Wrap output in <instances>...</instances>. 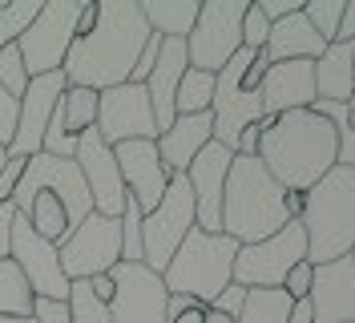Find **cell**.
I'll list each match as a JSON object with an SVG mask.
<instances>
[{
	"label": "cell",
	"mask_w": 355,
	"mask_h": 323,
	"mask_svg": "<svg viewBox=\"0 0 355 323\" xmlns=\"http://www.w3.org/2000/svg\"><path fill=\"white\" fill-rule=\"evenodd\" d=\"M190 311H206V307L194 303L190 295H170V299H166V320H170V323L182 320V315H190Z\"/></svg>",
	"instance_id": "cell-43"
},
{
	"label": "cell",
	"mask_w": 355,
	"mask_h": 323,
	"mask_svg": "<svg viewBox=\"0 0 355 323\" xmlns=\"http://www.w3.org/2000/svg\"><path fill=\"white\" fill-rule=\"evenodd\" d=\"M57 109H61V122H65V133H73V138H81L85 129H93V126H97V93H93V89L69 85L65 93H61V101H57Z\"/></svg>",
	"instance_id": "cell-26"
},
{
	"label": "cell",
	"mask_w": 355,
	"mask_h": 323,
	"mask_svg": "<svg viewBox=\"0 0 355 323\" xmlns=\"http://www.w3.org/2000/svg\"><path fill=\"white\" fill-rule=\"evenodd\" d=\"M113 299H110V323H170L166 320V283L141 263H117L110 271Z\"/></svg>",
	"instance_id": "cell-14"
},
{
	"label": "cell",
	"mask_w": 355,
	"mask_h": 323,
	"mask_svg": "<svg viewBox=\"0 0 355 323\" xmlns=\"http://www.w3.org/2000/svg\"><path fill=\"white\" fill-rule=\"evenodd\" d=\"M0 85L8 89L17 101H21L24 89H28V73H24V61H21V49L17 44L0 49Z\"/></svg>",
	"instance_id": "cell-33"
},
{
	"label": "cell",
	"mask_w": 355,
	"mask_h": 323,
	"mask_svg": "<svg viewBox=\"0 0 355 323\" xmlns=\"http://www.w3.org/2000/svg\"><path fill=\"white\" fill-rule=\"evenodd\" d=\"M113 162L121 174V186L141 206V215H154V206L166 194V182H170V174L157 158V146L154 142H121L113 146Z\"/></svg>",
	"instance_id": "cell-18"
},
{
	"label": "cell",
	"mask_w": 355,
	"mask_h": 323,
	"mask_svg": "<svg viewBox=\"0 0 355 323\" xmlns=\"http://www.w3.org/2000/svg\"><path fill=\"white\" fill-rule=\"evenodd\" d=\"M287 222V190L266 174L259 158L234 154L226 190H222V235L234 238L239 247H250V242H263L275 231H283Z\"/></svg>",
	"instance_id": "cell-3"
},
{
	"label": "cell",
	"mask_w": 355,
	"mask_h": 323,
	"mask_svg": "<svg viewBox=\"0 0 355 323\" xmlns=\"http://www.w3.org/2000/svg\"><path fill=\"white\" fill-rule=\"evenodd\" d=\"M0 323H33V315H28V320H17V315H0Z\"/></svg>",
	"instance_id": "cell-49"
},
{
	"label": "cell",
	"mask_w": 355,
	"mask_h": 323,
	"mask_svg": "<svg viewBox=\"0 0 355 323\" xmlns=\"http://www.w3.org/2000/svg\"><path fill=\"white\" fill-rule=\"evenodd\" d=\"M57 258H61V271H65L69 283L110 275L121 263V226H117V218L89 215L85 222H77L69 231V238L57 247Z\"/></svg>",
	"instance_id": "cell-11"
},
{
	"label": "cell",
	"mask_w": 355,
	"mask_h": 323,
	"mask_svg": "<svg viewBox=\"0 0 355 323\" xmlns=\"http://www.w3.org/2000/svg\"><path fill=\"white\" fill-rule=\"evenodd\" d=\"M254 61V53H234L230 61L214 73V97H210V122H214V142L234 150L239 146V133L254 122H263V101H259V89H246L243 77Z\"/></svg>",
	"instance_id": "cell-8"
},
{
	"label": "cell",
	"mask_w": 355,
	"mask_h": 323,
	"mask_svg": "<svg viewBox=\"0 0 355 323\" xmlns=\"http://www.w3.org/2000/svg\"><path fill=\"white\" fill-rule=\"evenodd\" d=\"M243 17L246 0H206L198 8V21L186 37L190 69L218 73L234 53H243Z\"/></svg>",
	"instance_id": "cell-10"
},
{
	"label": "cell",
	"mask_w": 355,
	"mask_h": 323,
	"mask_svg": "<svg viewBox=\"0 0 355 323\" xmlns=\"http://www.w3.org/2000/svg\"><path fill=\"white\" fill-rule=\"evenodd\" d=\"M77 13H81V0H44L33 24L21 33L17 49H21L28 81L44 77V73H57L65 65L69 49L77 41Z\"/></svg>",
	"instance_id": "cell-7"
},
{
	"label": "cell",
	"mask_w": 355,
	"mask_h": 323,
	"mask_svg": "<svg viewBox=\"0 0 355 323\" xmlns=\"http://www.w3.org/2000/svg\"><path fill=\"white\" fill-rule=\"evenodd\" d=\"M33 323H69V303L33 299Z\"/></svg>",
	"instance_id": "cell-39"
},
{
	"label": "cell",
	"mask_w": 355,
	"mask_h": 323,
	"mask_svg": "<svg viewBox=\"0 0 355 323\" xmlns=\"http://www.w3.org/2000/svg\"><path fill=\"white\" fill-rule=\"evenodd\" d=\"M17 113H21V101L0 85V146L12 142V133H17Z\"/></svg>",
	"instance_id": "cell-36"
},
{
	"label": "cell",
	"mask_w": 355,
	"mask_h": 323,
	"mask_svg": "<svg viewBox=\"0 0 355 323\" xmlns=\"http://www.w3.org/2000/svg\"><path fill=\"white\" fill-rule=\"evenodd\" d=\"M210 97H214V73L186 69L182 81H178L174 109L178 113H210Z\"/></svg>",
	"instance_id": "cell-28"
},
{
	"label": "cell",
	"mask_w": 355,
	"mask_h": 323,
	"mask_svg": "<svg viewBox=\"0 0 355 323\" xmlns=\"http://www.w3.org/2000/svg\"><path fill=\"white\" fill-rule=\"evenodd\" d=\"M347 126L355 129V93H352V97H347Z\"/></svg>",
	"instance_id": "cell-47"
},
{
	"label": "cell",
	"mask_w": 355,
	"mask_h": 323,
	"mask_svg": "<svg viewBox=\"0 0 355 323\" xmlns=\"http://www.w3.org/2000/svg\"><path fill=\"white\" fill-rule=\"evenodd\" d=\"M323 49L327 44L319 41V33L307 24V17H303V8L299 13H291L287 21L270 24V37H266L263 44V57L266 65H279V61H319L323 57Z\"/></svg>",
	"instance_id": "cell-22"
},
{
	"label": "cell",
	"mask_w": 355,
	"mask_h": 323,
	"mask_svg": "<svg viewBox=\"0 0 355 323\" xmlns=\"http://www.w3.org/2000/svg\"><path fill=\"white\" fill-rule=\"evenodd\" d=\"M243 303H246V287H239V283H226V287H222V295L210 303V311H218V315H226V320H239Z\"/></svg>",
	"instance_id": "cell-37"
},
{
	"label": "cell",
	"mask_w": 355,
	"mask_h": 323,
	"mask_svg": "<svg viewBox=\"0 0 355 323\" xmlns=\"http://www.w3.org/2000/svg\"><path fill=\"white\" fill-rule=\"evenodd\" d=\"M41 13L37 0H17V4H0V49L21 41V33L33 24V17Z\"/></svg>",
	"instance_id": "cell-30"
},
{
	"label": "cell",
	"mask_w": 355,
	"mask_h": 323,
	"mask_svg": "<svg viewBox=\"0 0 355 323\" xmlns=\"http://www.w3.org/2000/svg\"><path fill=\"white\" fill-rule=\"evenodd\" d=\"M355 93V44L331 41L315 61V101H347Z\"/></svg>",
	"instance_id": "cell-23"
},
{
	"label": "cell",
	"mask_w": 355,
	"mask_h": 323,
	"mask_svg": "<svg viewBox=\"0 0 355 323\" xmlns=\"http://www.w3.org/2000/svg\"><path fill=\"white\" fill-rule=\"evenodd\" d=\"M146 37H150V24L141 17L137 0H97V21L73 41L61 73L69 85L93 89V93L125 85Z\"/></svg>",
	"instance_id": "cell-1"
},
{
	"label": "cell",
	"mask_w": 355,
	"mask_h": 323,
	"mask_svg": "<svg viewBox=\"0 0 355 323\" xmlns=\"http://www.w3.org/2000/svg\"><path fill=\"white\" fill-rule=\"evenodd\" d=\"M266 37H270V24H266V17L254 8V4H246V17H243V49H246V53H263Z\"/></svg>",
	"instance_id": "cell-34"
},
{
	"label": "cell",
	"mask_w": 355,
	"mask_h": 323,
	"mask_svg": "<svg viewBox=\"0 0 355 323\" xmlns=\"http://www.w3.org/2000/svg\"><path fill=\"white\" fill-rule=\"evenodd\" d=\"M335 150H339L335 129L323 117H315L311 109H295L283 117H266L254 158L283 190L307 194L323 174L335 170Z\"/></svg>",
	"instance_id": "cell-2"
},
{
	"label": "cell",
	"mask_w": 355,
	"mask_h": 323,
	"mask_svg": "<svg viewBox=\"0 0 355 323\" xmlns=\"http://www.w3.org/2000/svg\"><path fill=\"white\" fill-rule=\"evenodd\" d=\"M291 307H295V303L287 299L283 287H250L234 323H287Z\"/></svg>",
	"instance_id": "cell-25"
},
{
	"label": "cell",
	"mask_w": 355,
	"mask_h": 323,
	"mask_svg": "<svg viewBox=\"0 0 355 323\" xmlns=\"http://www.w3.org/2000/svg\"><path fill=\"white\" fill-rule=\"evenodd\" d=\"M85 283H89V291H93V299L110 307V299H113V279L110 275H93V279H85Z\"/></svg>",
	"instance_id": "cell-45"
},
{
	"label": "cell",
	"mask_w": 355,
	"mask_h": 323,
	"mask_svg": "<svg viewBox=\"0 0 355 323\" xmlns=\"http://www.w3.org/2000/svg\"><path fill=\"white\" fill-rule=\"evenodd\" d=\"M194 222V194L186 174H170L166 194L154 206V215H141V267H150L154 275H162L170 267L174 251L182 247V238L190 235Z\"/></svg>",
	"instance_id": "cell-6"
},
{
	"label": "cell",
	"mask_w": 355,
	"mask_h": 323,
	"mask_svg": "<svg viewBox=\"0 0 355 323\" xmlns=\"http://www.w3.org/2000/svg\"><path fill=\"white\" fill-rule=\"evenodd\" d=\"M307 307H311V323H355V263H352V255L315 267Z\"/></svg>",
	"instance_id": "cell-19"
},
{
	"label": "cell",
	"mask_w": 355,
	"mask_h": 323,
	"mask_svg": "<svg viewBox=\"0 0 355 323\" xmlns=\"http://www.w3.org/2000/svg\"><path fill=\"white\" fill-rule=\"evenodd\" d=\"M303 235H307V263H335L355 247V170L335 166L307 194H303Z\"/></svg>",
	"instance_id": "cell-4"
},
{
	"label": "cell",
	"mask_w": 355,
	"mask_h": 323,
	"mask_svg": "<svg viewBox=\"0 0 355 323\" xmlns=\"http://www.w3.org/2000/svg\"><path fill=\"white\" fill-rule=\"evenodd\" d=\"M117 226H121V263H141V206L130 194L117 215Z\"/></svg>",
	"instance_id": "cell-32"
},
{
	"label": "cell",
	"mask_w": 355,
	"mask_h": 323,
	"mask_svg": "<svg viewBox=\"0 0 355 323\" xmlns=\"http://www.w3.org/2000/svg\"><path fill=\"white\" fill-rule=\"evenodd\" d=\"M352 263H355V247H352Z\"/></svg>",
	"instance_id": "cell-51"
},
{
	"label": "cell",
	"mask_w": 355,
	"mask_h": 323,
	"mask_svg": "<svg viewBox=\"0 0 355 323\" xmlns=\"http://www.w3.org/2000/svg\"><path fill=\"white\" fill-rule=\"evenodd\" d=\"M263 129H266V117L263 122H254V126H246L243 133H239L234 154H239V158H254V154H259V142H263Z\"/></svg>",
	"instance_id": "cell-41"
},
{
	"label": "cell",
	"mask_w": 355,
	"mask_h": 323,
	"mask_svg": "<svg viewBox=\"0 0 355 323\" xmlns=\"http://www.w3.org/2000/svg\"><path fill=\"white\" fill-rule=\"evenodd\" d=\"M21 174H24V158H12V154H8V162H4V170H0V202L12 198L17 182H21Z\"/></svg>",
	"instance_id": "cell-40"
},
{
	"label": "cell",
	"mask_w": 355,
	"mask_h": 323,
	"mask_svg": "<svg viewBox=\"0 0 355 323\" xmlns=\"http://www.w3.org/2000/svg\"><path fill=\"white\" fill-rule=\"evenodd\" d=\"M307 258V235H303V222L291 218L283 231H275L263 242H250V247H239L234 255V271H230V283L239 287H283L291 271Z\"/></svg>",
	"instance_id": "cell-9"
},
{
	"label": "cell",
	"mask_w": 355,
	"mask_h": 323,
	"mask_svg": "<svg viewBox=\"0 0 355 323\" xmlns=\"http://www.w3.org/2000/svg\"><path fill=\"white\" fill-rule=\"evenodd\" d=\"M259 101L266 117H283L295 109H311L315 101V61H279L266 65L259 77Z\"/></svg>",
	"instance_id": "cell-20"
},
{
	"label": "cell",
	"mask_w": 355,
	"mask_h": 323,
	"mask_svg": "<svg viewBox=\"0 0 355 323\" xmlns=\"http://www.w3.org/2000/svg\"><path fill=\"white\" fill-rule=\"evenodd\" d=\"M214 142V122L210 113H178L166 133H157L154 146L166 174H186V166Z\"/></svg>",
	"instance_id": "cell-21"
},
{
	"label": "cell",
	"mask_w": 355,
	"mask_h": 323,
	"mask_svg": "<svg viewBox=\"0 0 355 323\" xmlns=\"http://www.w3.org/2000/svg\"><path fill=\"white\" fill-rule=\"evenodd\" d=\"M311 275H315V267H311L307 258H303V263L291 271L287 279H283V291H287V299H291V303H303V299L311 295Z\"/></svg>",
	"instance_id": "cell-35"
},
{
	"label": "cell",
	"mask_w": 355,
	"mask_h": 323,
	"mask_svg": "<svg viewBox=\"0 0 355 323\" xmlns=\"http://www.w3.org/2000/svg\"><path fill=\"white\" fill-rule=\"evenodd\" d=\"M12 218H17V206H12V202H0V258H8V242H12Z\"/></svg>",
	"instance_id": "cell-42"
},
{
	"label": "cell",
	"mask_w": 355,
	"mask_h": 323,
	"mask_svg": "<svg viewBox=\"0 0 355 323\" xmlns=\"http://www.w3.org/2000/svg\"><path fill=\"white\" fill-rule=\"evenodd\" d=\"M0 315H17V320L33 315V291L12 258H0Z\"/></svg>",
	"instance_id": "cell-27"
},
{
	"label": "cell",
	"mask_w": 355,
	"mask_h": 323,
	"mask_svg": "<svg viewBox=\"0 0 355 323\" xmlns=\"http://www.w3.org/2000/svg\"><path fill=\"white\" fill-rule=\"evenodd\" d=\"M202 323H234V320H226V315H218V311L206 307V311H202Z\"/></svg>",
	"instance_id": "cell-46"
},
{
	"label": "cell",
	"mask_w": 355,
	"mask_h": 323,
	"mask_svg": "<svg viewBox=\"0 0 355 323\" xmlns=\"http://www.w3.org/2000/svg\"><path fill=\"white\" fill-rule=\"evenodd\" d=\"M65 89H69V81H65L61 69L28 81V89H24V97H21V113H17V133H12V142H8V154H12V158H33V154H41V138H44L49 117H53V109H57V101H61Z\"/></svg>",
	"instance_id": "cell-17"
},
{
	"label": "cell",
	"mask_w": 355,
	"mask_h": 323,
	"mask_svg": "<svg viewBox=\"0 0 355 323\" xmlns=\"http://www.w3.org/2000/svg\"><path fill=\"white\" fill-rule=\"evenodd\" d=\"M97 133L105 146H121V142H154L157 126H154V109L146 97V85H113L105 93H97Z\"/></svg>",
	"instance_id": "cell-12"
},
{
	"label": "cell",
	"mask_w": 355,
	"mask_h": 323,
	"mask_svg": "<svg viewBox=\"0 0 355 323\" xmlns=\"http://www.w3.org/2000/svg\"><path fill=\"white\" fill-rule=\"evenodd\" d=\"M343 8H347V0H303V17H307V24L319 33V41L323 44L335 41Z\"/></svg>",
	"instance_id": "cell-29"
},
{
	"label": "cell",
	"mask_w": 355,
	"mask_h": 323,
	"mask_svg": "<svg viewBox=\"0 0 355 323\" xmlns=\"http://www.w3.org/2000/svg\"><path fill=\"white\" fill-rule=\"evenodd\" d=\"M4 162H8V146H0V170H4Z\"/></svg>",
	"instance_id": "cell-50"
},
{
	"label": "cell",
	"mask_w": 355,
	"mask_h": 323,
	"mask_svg": "<svg viewBox=\"0 0 355 323\" xmlns=\"http://www.w3.org/2000/svg\"><path fill=\"white\" fill-rule=\"evenodd\" d=\"M335 41L355 44V0L343 8V17H339V33H335Z\"/></svg>",
	"instance_id": "cell-44"
},
{
	"label": "cell",
	"mask_w": 355,
	"mask_h": 323,
	"mask_svg": "<svg viewBox=\"0 0 355 323\" xmlns=\"http://www.w3.org/2000/svg\"><path fill=\"white\" fill-rule=\"evenodd\" d=\"M254 8L266 17V24H279V21H287L291 13L303 8V0H254Z\"/></svg>",
	"instance_id": "cell-38"
},
{
	"label": "cell",
	"mask_w": 355,
	"mask_h": 323,
	"mask_svg": "<svg viewBox=\"0 0 355 323\" xmlns=\"http://www.w3.org/2000/svg\"><path fill=\"white\" fill-rule=\"evenodd\" d=\"M137 8L150 24V33L166 37V41H186L202 4L198 0H137Z\"/></svg>",
	"instance_id": "cell-24"
},
{
	"label": "cell",
	"mask_w": 355,
	"mask_h": 323,
	"mask_svg": "<svg viewBox=\"0 0 355 323\" xmlns=\"http://www.w3.org/2000/svg\"><path fill=\"white\" fill-rule=\"evenodd\" d=\"M230 162H234V150L210 142L186 166V182H190V194H194V222L206 235H222V190H226Z\"/></svg>",
	"instance_id": "cell-16"
},
{
	"label": "cell",
	"mask_w": 355,
	"mask_h": 323,
	"mask_svg": "<svg viewBox=\"0 0 355 323\" xmlns=\"http://www.w3.org/2000/svg\"><path fill=\"white\" fill-rule=\"evenodd\" d=\"M174 323H202V311H190V315H182V320H174Z\"/></svg>",
	"instance_id": "cell-48"
},
{
	"label": "cell",
	"mask_w": 355,
	"mask_h": 323,
	"mask_svg": "<svg viewBox=\"0 0 355 323\" xmlns=\"http://www.w3.org/2000/svg\"><path fill=\"white\" fill-rule=\"evenodd\" d=\"M8 258L21 267L24 283L33 291V299H53V303H69V279L61 271V258H57V247L44 242L28 218L17 215L12 218V242H8Z\"/></svg>",
	"instance_id": "cell-13"
},
{
	"label": "cell",
	"mask_w": 355,
	"mask_h": 323,
	"mask_svg": "<svg viewBox=\"0 0 355 323\" xmlns=\"http://www.w3.org/2000/svg\"><path fill=\"white\" fill-rule=\"evenodd\" d=\"M69 323H110V307L93 299L85 279L69 283Z\"/></svg>",
	"instance_id": "cell-31"
},
{
	"label": "cell",
	"mask_w": 355,
	"mask_h": 323,
	"mask_svg": "<svg viewBox=\"0 0 355 323\" xmlns=\"http://www.w3.org/2000/svg\"><path fill=\"white\" fill-rule=\"evenodd\" d=\"M73 162H77V170L85 178V190H89V198H93V215H105V218L121 215V206H125V186H121L113 150L101 142L97 129H85V133L77 138Z\"/></svg>",
	"instance_id": "cell-15"
},
{
	"label": "cell",
	"mask_w": 355,
	"mask_h": 323,
	"mask_svg": "<svg viewBox=\"0 0 355 323\" xmlns=\"http://www.w3.org/2000/svg\"><path fill=\"white\" fill-rule=\"evenodd\" d=\"M234 255H239V242L226 235H206V231H190L182 238V247L174 251L170 267L162 271V283L170 295H190L194 303L210 307L222 295V287L230 283L234 271Z\"/></svg>",
	"instance_id": "cell-5"
}]
</instances>
